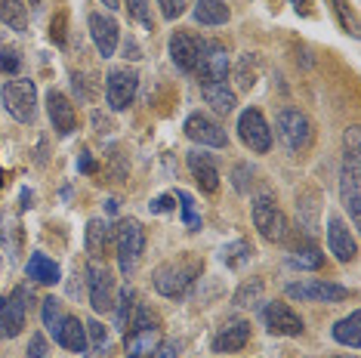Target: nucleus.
Wrapping results in <instances>:
<instances>
[{"label": "nucleus", "mask_w": 361, "mask_h": 358, "mask_svg": "<svg viewBox=\"0 0 361 358\" xmlns=\"http://www.w3.org/2000/svg\"><path fill=\"white\" fill-rule=\"evenodd\" d=\"M124 331H127L124 337L127 358H149L164 343V324L149 303H133Z\"/></svg>", "instance_id": "1"}, {"label": "nucleus", "mask_w": 361, "mask_h": 358, "mask_svg": "<svg viewBox=\"0 0 361 358\" xmlns=\"http://www.w3.org/2000/svg\"><path fill=\"white\" fill-rule=\"evenodd\" d=\"M358 127L346 130V142H343V170H340V198L346 214L361 223V164H358Z\"/></svg>", "instance_id": "2"}, {"label": "nucleus", "mask_w": 361, "mask_h": 358, "mask_svg": "<svg viewBox=\"0 0 361 358\" xmlns=\"http://www.w3.org/2000/svg\"><path fill=\"white\" fill-rule=\"evenodd\" d=\"M204 263L198 257H176V259H167V263H161L154 268L152 275V284L154 290H158L161 297L167 300H179L185 297V290L195 284V278L201 275Z\"/></svg>", "instance_id": "3"}, {"label": "nucleus", "mask_w": 361, "mask_h": 358, "mask_svg": "<svg viewBox=\"0 0 361 358\" xmlns=\"http://www.w3.org/2000/svg\"><path fill=\"white\" fill-rule=\"evenodd\" d=\"M275 133L278 142L284 145V152L290 158H300L302 152H309L312 140H315V130H312V121L302 115L300 109H281L275 115Z\"/></svg>", "instance_id": "4"}, {"label": "nucleus", "mask_w": 361, "mask_h": 358, "mask_svg": "<svg viewBox=\"0 0 361 358\" xmlns=\"http://www.w3.org/2000/svg\"><path fill=\"white\" fill-rule=\"evenodd\" d=\"M0 99H4L13 121H19V124H35V118H37V87H35V80H28V78L6 80L4 90H0Z\"/></svg>", "instance_id": "5"}, {"label": "nucleus", "mask_w": 361, "mask_h": 358, "mask_svg": "<svg viewBox=\"0 0 361 358\" xmlns=\"http://www.w3.org/2000/svg\"><path fill=\"white\" fill-rule=\"evenodd\" d=\"M114 247H118V266L124 275H133L139 266V257L145 250V229L136 219H121L114 226Z\"/></svg>", "instance_id": "6"}, {"label": "nucleus", "mask_w": 361, "mask_h": 358, "mask_svg": "<svg viewBox=\"0 0 361 358\" xmlns=\"http://www.w3.org/2000/svg\"><path fill=\"white\" fill-rule=\"evenodd\" d=\"M250 219H253L257 232H259L266 241H272V244L284 241V235H287V219H284V214H281V207L275 204L272 195H257V198H253Z\"/></svg>", "instance_id": "7"}, {"label": "nucleus", "mask_w": 361, "mask_h": 358, "mask_svg": "<svg viewBox=\"0 0 361 358\" xmlns=\"http://www.w3.org/2000/svg\"><path fill=\"white\" fill-rule=\"evenodd\" d=\"M284 294L290 300H302V303H340V300H349V288L322 278H302L287 284Z\"/></svg>", "instance_id": "8"}, {"label": "nucleus", "mask_w": 361, "mask_h": 358, "mask_svg": "<svg viewBox=\"0 0 361 358\" xmlns=\"http://www.w3.org/2000/svg\"><path fill=\"white\" fill-rule=\"evenodd\" d=\"M87 294H90V306H93V312H111L114 309V275L111 268H105L99 259H93V263L87 266Z\"/></svg>", "instance_id": "9"}, {"label": "nucleus", "mask_w": 361, "mask_h": 358, "mask_svg": "<svg viewBox=\"0 0 361 358\" xmlns=\"http://www.w3.org/2000/svg\"><path fill=\"white\" fill-rule=\"evenodd\" d=\"M31 294L25 288H13V294L0 297V337H19L28 319Z\"/></svg>", "instance_id": "10"}, {"label": "nucleus", "mask_w": 361, "mask_h": 358, "mask_svg": "<svg viewBox=\"0 0 361 358\" xmlns=\"http://www.w3.org/2000/svg\"><path fill=\"white\" fill-rule=\"evenodd\" d=\"M136 90H139V75L133 68H111L109 78H105V99H109L111 111H124L130 109V102L136 99Z\"/></svg>", "instance_id": "11"}, {"label": "nucleus", "mask_w": 361, "mask_h": 358, "mask_svg": "<svg viewBox=\"0 0 361 358\" xmlns=\"http://www.w3.org/2000/svg\"><path fill=\"white\" fill-rule=\"evenodd\" d=\"M238 136L257 154H269V149H272V127L266 124V118H262L257 109L241 111V118H238Z\"/></svg>", "instance_id": "12"}, {"label": "nucleus", "mask_w": 361, "mask_h": 358, "mask_svg": "<svg viewBox=\"0 0 361 358\" xmlns=\"http://www.w3.org/2000/svg\"><path fill=\"white\" fill-rule=\"evenodd\" d=\"M201 53H204V40L198 35H192V31H173V37H170V59H173L179 71L192 75L201 62Z\"/></svg>", "instance_id": "13"}, {"label": "nucleus", "mask_w": 361, "mask_h": 358, "mask_svg": "<svg viewBox=\"0 0 361 358\" xmlns=\"http://www.w3.org/2000/svg\"><path fill=\"white\" fill-rule=\"evenodd\" d=\"M259 319L262 324H266V331L269 333H284V337H300L302 331V319L297 312H293L290 306H284V303H266L259 309Z\"/></svg>", "instance_id": "14"}, {"label": "nucleus", "mask_w": 361, "mask_h": 358, "mask_svg": "<svg viewBox=\"0 0 361 358\" xmlns=\"http://www.w3.org/2000/svg\"><path fill=\"white\" fill-rule=\"evenodd\" d=\"M228 68H232V62H228L226 47H223V44H216V40H204L201 62H198V68H195V75L201 78V84H213V80H226Z\"/></svg>", "instance_id": "15"}, {"label": "nucleus", "mask_w": 361, "mask_h": 358, "mask_svg": "<svg viewBox=\"0 0 361 358\" xmlns=\"http://www.w3.org/2000/svg\"><path fill=\"white\" fill-rule=\"evenodd\" d=\"M250 343V321L247 319H226L213 333V352H238Z\"/></svg>", "instance_id": "16"}, {"label": "nucleus", "mask_w": 361, "mask_h": 358, "mask_svg": "<svg viewBox=\"0 0 361 358\" xmlns=\"http://www.w3.org/2000/svg\"><path fill=\"white\" fill-rule=\"evenodd\" d=\"M185 136L198 145H210V149H226L228 145L226 130L219 127L216 121H210L207 115H201V111L185 118Z\"/></svg>", "instance_id": "17"}, {"label": "nucleus", "mask_w": 361, "mask_h": 358, "mask_svg": "<svg viewBox=\"0 0 361 358\" xmlns=\"http://www.w3.org/2000/svg\"><path fill=\"white\" fill-rule=\"evenodd\" d=\"M87 22H90V35H93V44H96V50H99V56L111 59V56L118 53V44H121L118 22H114L111 16H102V13H90Z\"/></svg>", "instance_id": "18"}, {"label": "nucleus", "mask_w": 361, "mask_h": 358, "mask_svg": "<svg viewBox=\"0 0 361 358\" xmlns=\"http://www.w3.org/2000/svg\"><path fill=\"white\" fill-rule=\"evenodd\" d=\"M47 111H50V121H53V130L59 136H71L78 130V111L71 99L62 93V90H50L47 93Z\"/></svg>", "instance_id": "19"}, {"label": "nucleus", "mask_w": 361, "mask_h": 358, "mask_svg": "<svg viewBox=\"0 0 361 358\" xmlns=\"http://www.w3.org/2000/svg\"><path fill=\"white\" fill-rule=\"evenodd\" d=\"M327 247H331V254L340 259V263H352V259L358 257V244L352 238L349 226L343 223L340 216L327 219Z\"/></svg>", "instance_id": "20"}, {"label": "nucleus", "mask_w": 361, "mask_h": 358, "mask_svg": "<svg viewBox=\"0 0 361 358\" xmlns=\"http://www.w3.org/2000/svg\"><path fill=\"white\" fill-rule=\"evenodd\" d=\"M185 164H188V170H192L195 183L201 185V192L213 195V192L219 189V167H216V158H210V154H204V152H188V154H185Z\"/></svg>", "instance_id": "21"}, {"label": "nucleus", "mask_w": 361, "mask_h": 358, "mask_svg": "<svg viewBox=\"0 0 361 358\" xmlns=\"http://www.w3.org/2000/svg\"><path fill=\"white\" fill-rule=\"evenodd\" d=\"M25 275L35 284H59L62 281V268L56 259H50L47 254H31V259L25 263Z\"/></svg>", "instance_id": "22"}, {"label": "nucleus", "mask_w": 361, "mask_h": 358, "mask_svg": "<svg viewBox=\"0 0 361 358\" xmlns=\"http://www.w3.org/2000/svg\"><path fill=\"white\" fill-rule=\"evenodd\" d=\"M56 343L68 352H84L87 349V328L80 324V319L75 315H65L62 324H59V333H56Z\"/></svg>", "instance_id": "23"}, {"label": "nucleus", "mask_w": 361, "mask_h": 358, "mask_svg": "<svg viewBox=\"0 0 361 358\" xmlns=\"http://www.w3.org/2000/svg\"><path fill=\"white\" fill-rule=\"evenodd\" d=\"M201 96L216 115H228L235 109V90L226 80H213V84H201Z\"/></svg>", "instance_id": "24"}, {"label": "nucleus", "mask_w": 361, "mask_h": 358, "mask_svg": "<svg viewBox=\"0 0 361 358\" xmlns=\"http://www.w3.org/2000/svg\"><path fill=\"white\" fill-rule=\"evenodd\" d=\"M192 13H195V19H198L201 25H210V28L226 25V22L232 19V10H228L226 0H195Z\"/></svg>", "instance_id": "25"}, {"label": "nucleus", "mask_w": 361, "mask_h": 358, "mask_svg": "<svg viewBox=\"0 0 361 358\" xmlns=\"http://www.w3.org/2000/svg\"><path fill=\"white\" fill-rule=\"evenodd\" d=\"M109 241H111V229H109V226H105L102 219H90L87 232H84V244H87L90 259H102L105 250H109Z\"/></svg>", "instance_id": "26"}, {"label": "nucleus", "mask_w": 361, "mask_h": 358, "mask_svg": "<svg viewBox=\"0 0 361 358\" xmlns=\"http://www.w3.org/2000/svg\"><path fill=\"white\" fill-rule=\"evenodd\" d=\"M331 337L349 349H358L361 346V312H349L346 319L336 321L331 328Z\"/></svg>", "instance_id": "27"}, {"label": "nucleus", "mask_w": 361, "mask_h": 358, "mask_svg": "<svg viewBox=\"0 0 361 358\" xmlns=\"http://www.w3.org/2000/svg\"><path fill=\"white\" fill-rule=\"evenodd\" d=\"M324 263L327 259L315 244H302V247H297L290 257H287V266L302 268V272H318V268H324Z\"/></svg>", "instance_id": "28"}, {"label": "nucleus", "mask_w": 361, "mask_h": 358, "mask_svg": "<svg viewBox=\"0 0 361 358\" xmlns=\"http://www.w3.org/2000/svg\"><path fill=\"white\" fill-rule=\"evenodd\" d=\"M0 22L13 31H28V6L25 0H0Z\"/></svg>", "instance_id": "29"}, {"label": "nucleus", "mask_w": 361, "mask_h": 358, "mask_svg": "<svg viewBox=\"0 0 361 358\" xmlns=\"http://www.w3.org/2000/svg\"><path fill=\"white\" fill-rule=\"evenodd\" d=\"M250 257H253V247H250L247 238H235L232 244H226V247H223V263L228 268H241Z\"/></svg>", "instance_id": "30"}, {"label": "nucleus", "mask_w": 361, "mask_h": 358, "mask_svg": "<svg viewBox=\"0 0 361 358\" xmlns=\"http://www.w3.org/2000/svg\"><path fill=\"white\" fill-rule=\"evenodd\" d=\"M173 198L179 201V210H183V223L188 232H201V214H198V204L188 192H176Z\"/></svg>", "instance_id": "31"}, {"label": "nucleus", "mask_w": 361, "mask_h": 358, "mask_svg": "<svg viewBox=\"0 0 361 358\" xmlns=\"http://www.w3.org/2000/svg\"><path fill=\"white\" fill-rule=\"evenodd\" d=\"M124 6H127V13H130V19H133L139 28H142V31H152L154 16H152L149 0H124Z\"/></svg>", "instance_id": "32"}, {"label": "nucleus", "mask_w": 361, "mask_h": 358, "mask_svg": "<svg viewBox=\"0 0 361 358\" xmlns=\"http://www.w3.org/2000/svg\"><path fill=\"white\" fill-rule=\"evenodd\" d=\"M62 300L59 297H47L44 300V328L50 331V337L56 340V333H59V324H62Z\"/></svg>", "instance_id": "33"}, {"label": "nucleus", "mask_w": 361, "mask_h": 358, "mask_svg": "<svg viewBox=\"0 0 361 358\" xmlns=\"http://www.w3.org/2000/svg\"><path fill=\"white\" fill-rule=\"evenodd\" d=\"M257 68H259V62H257V56H253V53H244L241 59H238L235 78L241 80V90H250L253 87V80H257Z\"/></svg>", "instance_id": "34"}, {"label": "nucleus", "mask_w": 361, "mask_h": 358, "mask_svg": "<svg viewBox=\"0 0 361 358\" xmlns=\"http://www.w3.org/2000/svg\"><path fill=\"white\" fill-rule=\"evenodd\" d=\"M259 297H262V281L259 278H250L247 284H241V288L235 290V306L250 309V306L259 303Z\"/></svg>", "instance_id": "35"}, {"label": "nucleus", "mask_w": 361, "mask_h": 358, "mask_svg": "<svg viewBox=\"0 0 361 358\" xmlns=\"http://www.w3.org/2000/svg\"><path fill=\"white\" fill-rule=\"evenodd\" d=\"M232 183H235V192L250 195L253 192V183H257V167H253V164H235Z\"/></svg>", "instance_id": "36"}, {"label": "nucleus", "mask_w": 361, "mask_h": 358, "mask_svg": "<svg viewBox=\"0 0 361 358\" xmlns=\"http://www.w3.org/2000/svg\"><path fill=\"white\" fill-rule=\"evenodd\" d=\"M130 309H133V288H124L114 300V328L124 331L127 319H130Z\"/></svg>", "instance_id": "37"}, {"label": "nucleus", "mask_w": 361, "mask_h": 358, "mask_svg": "<svg viewBox=\"0 0 361 358\" xmlns=\"http://www.w3.org/2000/svg\"><path fill=\"white\" fill-rule=\"evenodd\" d=\"M19 68H22L19 50H10V47H4V50H0V75H16Z\"/></svg>", "instance_id": "38"}, {"label": "nucleus", "mask_w": 361, "mask_h": 358, "mask_svg": "<svg viewBox=\"0 0 361 358\" xmlns=\"http://www.w3.org/2000/svg\"><path fill=\"white\" fill-rule=\"evenodd\" d=\"M185 4L188 0H158V10H161V19H179L185 13Z\"/></svg>", "instance_id": "39"}, {"label": "nucleus", "mask_w": 361, "mask_h": 358, "mask_svg": "<svg viewBox=\"0 0 361 358\" xmlns=\"http://www.w3.org/2000/svg\"><path fill=\"white\" fill-rule=\"evenodd\" d=\"M47 352H50V343H47V337H44V333H35V337L28 340L25 358H47Z\"/></svg>", "instance_id": "40"}, {"label": "nucleus", "mask_w": 361, "mask_h": 358, "mask_svg": "<svg viewBox=\"0 0 361 358\" xmlns=\"http://www.w3.org/2000/svg\"><path fill=\"white\" fill-rule=\"evenodd\" d=\"M331 4H336V13H340V22H343V25H346L349 35H358V31H355V16H352L349 0H331Z\"/></svg>", "instance_id": "41"}, {"label": "nucleus", "mask_w": 361, "mask_h": 358, "mask_svg": "<svg viewBox=\"0 0 361 358\" xmlns=\"http://www.w3.org/2000/svg\"><path fill=\"white\" fill-rule=\"evenodd\" d=\"M90 337H93L96 349H105V346H109V331H105L99 321H90V324H87V340H90Z\"/></svg>", "instance_id": "42"}, {"label": "nucleus", "mask_w": 361, "mask_h": 358, "mask_svg": "<svg viewBox=\"0 0 361 358\" xmlns=\"http://www.w3.org/2000/svg\"><path fill=\"white\" fill-rule=\"evenodd\" d=\"M179 349H183V340H167V343H161L149 358H179Z\"/></svg>", "instance_id": "43"}, {"label": "nucleus", "mask_w": 361, "mask_h": 358, "mask_svg": "<svg viewBox=\"0 0 361 358\" xmlns=\"http://www.w3.org/2000/svg\"><path fill=\"white\" fill-rule=\"evenodd\" d=\"M149 210L152 214H170V210H173V195H158V198H152Z\"/></svg>", "instance_id": "44"}, {"label": "nucleus", "mask_w": 361, "mask_h": 358, "mask_svg": "<svg viewBox=\"0 0 361 358\" xmlns=\"http://www.w3.org/2000/svg\"><path fill=\"white\" fill-rule=\"evenodd\" d=\"M78 170H80V173H93V170H96L93 154H90V152H80V158H78Z\"/></svg>", "instance_id": "45"}, {"label": "nucleus", "mask_w": 361, "mask_h": 358, "mask_svg": "<svg viewBox=\"0 0 361 358\" xmlns=\"http://www.w3.org/2000/svg\"><path fill=\"white\" fill-rule=\"evenodd\" d=\"M124 59H142V50H139L133 40H127L124 44Z\"/></svg>", "instance_id": "46"}, {"label": "nucleus", "mask_w": 361, "mask_h": 358, "mask_svg": "<svg viewBox=\"0 0 361 358\" xmlns=\"http://www.w3.org/2000/svg\"><path fill=\"white\" fill-rule=\"evenodd\" d=\"M290 4L300 16H309V10H312V0H290Z\"/></svg>", "instance_id": "47"}, {"label": "nucleus", "mask_w": 361, "mask_h": 358, "mask_svg": "<svg viewBox=\"0 0 361 358\" xmlns=\"http://www.w3.org/2000/svg\"><path fill=\"white\" fill-rule=\"evenodd\" d=\"M118 210H121V201L118 198H109V201H105V214H118Z\"/></svg>", "instance_id": "48"}, {"label": "nucleus", "mask_w": 361, "mask_h": 358, "mask_svg": "<svg viewBox=\"0 0 361 358\" xmlns=\"http://www.w3.org/2000/svg\"><path fill=\"white\" fill-rule=\"evenodd\" d=\"M102 4H105V6H109V10H111V13H114V10H118V0H102Z\"/></svg>", "instance_id": "49"}, {"label": "nucleus", "mask_w": 361, "mask_h": 358, "mask_svg": "<svg viewBox=\"0 0 361 358\" xmlns=\"http://www.w3.org/2000/svg\"><path fill=\"white\" fill-rule=\"evenodd\" d=\"M336 358H355V355H336Z\"/></svg>", "instance_id": "50"}, {"label": "nucleus", "mask_w": 361, "mask_h": 358, "mask_svg": "<svg viewBox=\"0 0 361 358\" xmlns=\"http://www.w3.org/2000/svg\"><path fill=\"white\" fill-rule=\"evenodd\" d=\"M0 183H4V173H0Z\"/></svg>", "instance_id": "51"}]
</instances>
